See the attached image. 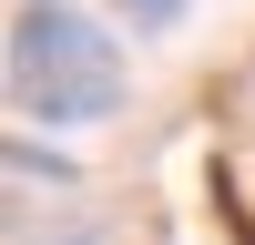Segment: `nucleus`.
Here are the masks:
<instances>
[{
	"label": "nucleus",
	"mask_w": 255,
	"mask_h": 245,
	"mask_svg": "<svg viewBox=\"0 0 255 245\" xmlns=\"http://www.w3.org/2000/svg\"><path fill=\"white\" fill-rule=\"evenodd\" d=\"M10 92L31 122L72 133V122H102L123 102V61L102 41V20H82L72 0H31L10 20Z\"/></svg>",
	"instance_id": "f257e3e1"
},
{
	"label": "nucleus",
	"mask_w": 255,
	"mask_h": 245,
	"mask_svg": "<svg viewBox=\"0 0 255 245\" xmlns=\"http://www.w3.org/2000/svg\"><path fill=\"white\" fill-rule=\"evenodd\" d=\"M123 20H143V31H174V20H184V0H123Z\"/></svg>",
	"instance_id": "f03ea898"
}]
</instances>
